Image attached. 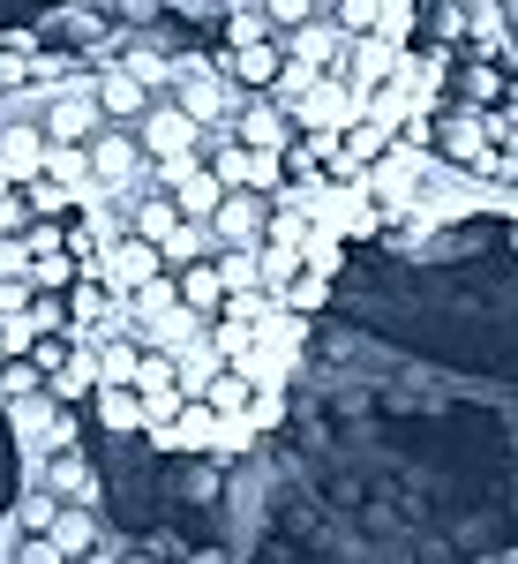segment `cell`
<instances>
[{"mask_svg":"<svg viewBox=\"0 0 518 564\" xmlns=\"http://www.w3.org/2000/svg\"><path fill=\"white\" fill-rule=\"evenodd\" d=\"M45 143H60V151H84L90 135L106 129V106H98V84H90V68L84 76H68V84L45 98Z\"/></svg>","mask_w":518,"mask_h":564,"instance_id":"cell-1","label":"cell"},{"mask_svg":"<svg viewBox=\"0 0 518 564\" xmlns=\"http://www.w3.org/2000/svg\"><path fill=\"white\" fill-rule=\"evenodd\" d=\"M286 113H294L301 135H345L353 121H361V98H353L345 76H308V84L286 98Z\"/></svg>","mask_w":518,"mask_h":564,"instance_id":"cell-2","label":"cell"},{"mask_svg":"<svg viewBox=\"0 0 518 564\" xmlns=\"http://www.w3.org/2000/svg\"><path fill=\"white\" fill-rule=\"evenodd\" d=\"M135 143L151 166H173V159H203V129L173 106V98H151V113L135 121Z\"/></svg>","mask_w":518,"mask_h":564,"instance_id":"cell-3","label":"cell"},{"mask_svg":"<svg viewBox=\"0 0 518 564\" xmlns=\"http://www.w3.org/2000/svg\"><path fill=\"white\" fill-rule=\"evenodd\" d=\"M278 39H286V61H294V68H308V76H339V68H345V45H353L331 15H308V23L278 31Z\"/></svg>","mask_w":518,"mask_h":564,"instance_id":"cell-4","label":"cell"},{"mask_svg":"<svg viewBox=\"0 0 518 564\" xmlns=\"http://www.w3.org/2000/svg\"><path fill=\"white\" fill-rule=\"evenodd\" d=\"M211 234H218V249H263V234H271V196L225 188V204L211 212Z\"/></svg>","mask_w":518,"mask_h":564,"instance_id":"cell-5","label":"cell"},{"mask_svg":"<svg viewBox=\"0 0 518 564\" xmlns=\"http://www.w3.org/2000/svg\"><path fill=\"white\" fill-rule=\"evenodd\" d=\"M90 84H98V106H106V121H113V129H135V121L151 113V98H158V90L143 84V76H129L121 61H98V68H90Z\"/></svg>","mask_w":518,"mask_h":564,"instance_id":"cell-6","label":"cell"},{"mask_svg":"<svg viewBox=\"0 0 518 564\" xmlns=\"http://www.w3.org/2000/svg\"><path fill=\"white\" fill-rule=\"evenodd\" d=\"M233 135L256 143V151H294V135H301V129H294V113H286L271 90H249L241 113H233Z\"/></svg>","mask_w":518,"mask_h":564,"instance_id":"cell-7","label":"cell"},{"mask_svg":"<svg viewBox=\"0 0 518 564\" xmlns=\"http://www.w3.org/2000/svg\"><path fill=\"white\" fill-rule=\"evenodd\" d=\"M218 68H225V84H233V90H271L278 76H286V39L225 45V53H218Z\"/></svg>","mask_w":518,"mask_h":564,"instance_id":"cell-8","label":"cell"},{"mask_svg":"<svg viewBox=\"0 0 518 564\" xmlns=\"http://www.w3.org/2000/svg\"><path fill=\"white\" fill-rule=\"evenodd\" d=\"M90 414L106 422L113 436H135V430H151V399L135 384H90Z\"/></svg>","mask_w":518,"mask_h":564,"instance_id":"cell-9","label":"cell"},{"mask_svg":"<svg viewBox=\"0 0 518 564\" xmlns=\"http://www.w3.org/2000/svg\"><path fill=\"white\" fill-rule=\"evenodd\" d=\"M53 542H60V557H68V564L98 557V550H106V520H98V505H60Z\"/></svg>","mask_w":518,"mask_h":564,"instance_id":"cell-10","label":"cell"},{"mask_svg":"<svg viewBox=\"0 0 518 564\" xmlns=\"http://www.w3.org/2000/svg\"><path fill=\"white\" fill-rule=\"evenodd\" d=\"M173 279H180V308H196V316H218V308H225V271H218L211 257L173 263Z\"/></svg>","mask_w":518,"mask_h":564,"instance_id":"cell-11","label":"cell"},{"mask_svg":"<svg viewBox=\"0 0 518 564\" xmlns=\"http://www.w3.org/2000/svg\"><path fill=\"white\" fill-rule=\"evenodd\" d=\"M331 23H339L345 39H361V31L384 23V0H331Z\"/></svg>","mask_w":518,"mask_h":564,"instance_id":"cell-12","label":"cell"}]
</instances>
